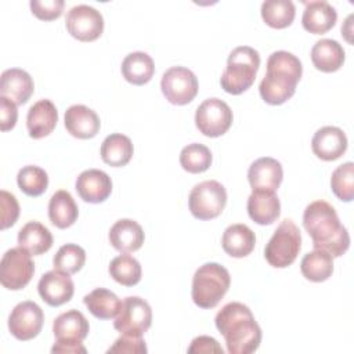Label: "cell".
I'll return each mask as SVG.
<instances>
[{
  "label": "cell",
  "instance_id": "27",
  "mask_svg": "<svg viewBox=\"0 0 354 354\" xmlns=\"http://www.w3.org/2000/svg\"><path fill=\"white\" fill-rule=\"evenodd\" d=\"M77 205L68 191L59 189L53 194L48 202V218L51 224L64 230L71 227L77 220Z\"/></svg>",
  "mask_w": 354,
  "mask_h": 354
},
{
  "label": "cell",
  "instance_id": "7",
  "mask_svg": "<svg viewBox=\"0 0 354 354\" xmlns=\"http://www.w3.org/2000/svg\"><path fill=\"white\" fill-rule=\"evenodd\" d=\"M227 203V191L216 180H206L196 184L188 198V206L194 217L212 220L221 214Z\"/></svg>",
  "mask_w": 354,
  "mask_h": 354
},
{
  "label": "cell",
  "instance_id": "43",
  "mask_svg": "<svg viewBox=\"0 0 354 354\" xmlns=\"http://www.w3.org/2000/svg\"><path fill=\"white\" fill-rule=\"evenodd\" d=\"M188 353H216V354H224L223 347L218 344V342L212 336H198L191 342V346L188 347Z\"/></svg>",
  "mask_w": 354,
  "mask_h": 354
},
{
  "label": "cell",
  "instance_id": "17",
  "mask_svg": "<svg viewBox=\"0 0 354 354\" xmlns=\"http://www.w3.org/2000/svg\"><path fill=\"white\" fill-rule=\"evenodd\" d=\"M282 178V165L270 156L256 159L248 170V180L252 189H266L275 192L281 185Z\"/></svg>",
  "mask_w": 354,
  "mask_h": 354
},
{
  "label": "cell",
  "instance_id": "30",
  "mask_svg": "<svg viewBox=\"0 0 354 354\" xmlns=\"http://www.w3.org/2000/svg\"><path fill=\"white\" fill-rule=\"evenodd\" d=\"M155 72L153 59L142 51H134L124 57L122 62L123 77L136 86H142L148 83Z\"/></svg>",
  "mask_w": 354,
  "mask_h": 354
},
{
  "label": "cell",
  "instance_id": "1",
  "mask_svg": "<svg viewBox=\"0 0 354 354\" xmlns=\"http://www.w3.org/2000/svg\"><path fill=\"white\" fill-rule=\"evenodd\" d=\"M303 225L313 239L314 249L340 257L350 246V235L340 224L335 207L325 201H314L304 209Z\"/></svg>",
  "mask_w": 354,
  "mask_h": 354
},
{
  "label": "cell",
  "instance_id": "37",
  "mask_svg": "<svg viewBox=\"0 0 354 354\" xmlns=\"http://www.w3.org/2000/svg\"><path fill=\"white\" fill-rule=\"evenodd\" d=\"M86 261V252L82 246L76 243L62 245L53 259L55 270L64 271L66 274H76Z\"/></svg>",
  "mask_w": 354,
  "mask_h": 354
},
{
  "label": "cell",
  "instance_id": "10",
  "mask_svg": "<svg viewBox=\"0 0 354 354\" xmlns=\"http://www.w3.org/2000/svg\"><path fill=\"white\" fill-rule=\"evenodd\" d=\"M195 124L203 136L220 137L232 124V111L223 100L207 98L196 108Z\"/></svg>",
  "mask_w": 354,
  "mask_h": 354
},
{
  "label": "cell",
  "instance_id": "23",
  "mask_svg": "<svg viewBox=\"0 0 354 354\" xmlns=\"http://www.w3.org/2000/svg\"><path fill=\"white\" fill-rule=\"evenodd\" d=\"M337 19L336 10L324 0L306 3L301 24L303 28L314 35H322L330 30Z\"/></svg>",
  "mask_w": 354,
  "mask_h": 354
},
{
  "label": "cell",
  "instance_id": "26",
  "mask_svg": "<svg viewBox=\"0 0 354 354\" xmlns=\"http://www.w3.org/2000/svg\"><path fill=\"white\" fill-rule=\"evenodd\" d=\"M344 50L333 39H321L311 48V61L321 72H336L344 62Z\"/></svg>",
  "mask_w": 354,
  "mask_h": 354
},
{
  "label": "cell",
  "instance_id": "16",
  "mask_svg": "<svg viewBox=\"0 0 354 354\" xmlns=\"http://www.w3.org/2000/svg\"><path fill=\"white\" fill-rule=\"evenodd\" d=\"M311 148L317 158L326 162L336 160L347 149V137L336 126H324L315 131L311 140Z\"/></svg>",
  "mask_w": 354,
  "mask_h": 354
},
{
  "label": "cell",
  "instance_id": "40",
  "mask_svg": "<svg viewBox=\"0 0 354 354\" xmlns=\"http://www.w3.org/2000/svg\"><path fill=\"white\" fill-rule=\"evenodd\" d=\"M64 0H32L30 10L32 12L43 21L57 19L64 10Z\"/></svg>",
  "mask_w": 354,
  "mask_h": 354
},
{
  "label": "cell",
  "instance_id": "19",
  "mask_svg": "<svg viewBox=\"0 0 354 354\" xmlns=\"http://www.w3.org/2000/svg\"><path fill=\"white\" fill-rule=\"evenodd\" d=\"M58 122V112L50 100H39L35 102L26 115V129L32 138L39 140L55 129Z\"/></svg>",
  "mask_w": 354,
  "mask_h": 354
},
{
  "label": "cell",
  "instance_id": "33",
  "mask_svg": "<svg viewBox=\"0 0 354 354\" xmlns=\"http://www.w3.org/2000/svg\"><path fill=\"white\" fill-rule=\"evenodd\" d=\"M296 15L295 4L290 0H267L261 4L263 21L275 29L289 26Z\"/></svg>",
  "mask_w": 354,
  "mask_h": 354
},
{
  "label": "cell",
  "instance_id": "18",
  "mask_svg": "<svg viewBox=\"0 0 354 354\" xmlns=\"http://www.w3.org/2000/svg\"><path fill=\"white\" fill-rule=\"evenodd\" d=\"M65 127L76 138L87 140L97 136L101 127L98 115L86 105H71L65 111Z\"/></svg>",
  "mask_w": 354,
  "mask_h": 354
},
{
  "label": "cell",
  "instance_id": "36",
  "mask_svg": "<svg viewBox=\"0 0 354 354\" xmlns=\"http://www.w3.org/2000/svg\"><path fill=\"white\" fill-rule=\"evenodd\" d=\"M17 184L28 196H40L48 187V176L44 169L35 165H28L18 171Z\"/></svg>",
  "mask_w": 354,
  "mask_h": 354
},
{
  "label": "cell",
  "instance_id": "12",
  "mask_svg": "<svg viewBox=\"0 0 354 354\" xmlns=\"http://www.w3.org/2000/svg\"><path fill=\"white\" fill-rule=\"evenodd\" d=\"M65 26L75 39L80 41H93L102 35L104 18L94 7L79 4L68 11Z\"/></svg>",
  "mask_w": 354,
  "mask_h": 354
},
{
  "label": "cell",
  "instance_id": "13",
  "mask_svg": "<svg viewBox=\"0 0 354 354\" xmlns=\"http://www.w3.org/2000/svg\"><path fill=\"white\" fill-rule=\"evenodd\" d=\"M44 322V314L39 304L35 301L26 300L18 303L10 317H8V329L11 335L18 340H30L36 337Z\"/></svg>",
  "mask_w": 354,
  "mask_h": 354
},
{
  "label": "cell",
  "instance_id": "29",
  "mask_svg": "<svg viewBox=\"0 0 354 354\" xmlns=\"http://www.w3.org/2000/svg\"><path fill=\"white\" fill-rule=\"evenodd\" d=\"M133 152L134 148L131 140L120 133H113L105 137L100 149L102 160L112 167L126 166L130 162Z\"/></svg>",
  "mask_w": 354,
  "mask_h": 354
},
{
  "label": "cell",
  "instance_id": "31",
  "mask_svg": "<svg viewBox=\"0 0 354 354\" xmlns=\"http://www.w3.org/2000/svg\"><path fill=\"white\" fill-rule=\"evenodd\" d=\"M83 303L98 319L115 318L122 304L119 297L105 288H97L91 290L83 297Z\"/></svg>",
  "mask_w": 354,
  "mask_h": 354
},
{
  "label": "cell",
  "instance_id": "21",
  "mask_svg": "<svg viewBox=\"0 0 354 354\" xmlns=\"http://www.w3.org/2000/svg\"><path fill=\"white\" fill-rule=\"evenodd\" d=\"M35 84L30 75L19 68L6 69L0 77V95L10 98L17 105L28 102Z\"/></svg>",
  "mask_w": 354,
  "mask_h": 354
},
{
  "label": "cell",
  "instance_id": "25",
  "mask_svg": "<svg viewBox=\"0 0 354 354\" xmlns=\"http://www.w3.org/2000/svg\"><path fill=\"white\" fill-rule=\"evenodd\" d=\"M256 245V235L246 224H231L225 228L221 238V246L231 257H246Z\"/></svg>",
  "mask_w": 354,
  "mask_h": 354
},
{
  "label": "cell",
  "instance_id": "15",
  "mask_svg": "<svg viewBox=\"0 0 354 354\" xmlns=\"http://www.w3.org/2000/svg\"><path fill=\"white\" fill-rule=\"evenodd\" d=\"M76 191L79 196L88 203H100L108 199L112 192L111 177L100 169L82 171L76 178Z\"/></svg>",
  "mask_w": 354,
  "mask_h": 354
},
{
  "label": "cell",
  "instance_id": "34",
  "mask_svg": "<svg viewBox=\"0 0 354 354\" xmlns=\"http://www.w3.org/2000/svg\"><path fill=\"white\" fill-rule=\"evenodd\" d=\"M109 275L120 285L133 286L141 279V266L137 259L130 254L116 256L108 267Z\"/></svg>",
  "mask_w": 354,
  "mask_h": 354
},
{
  "label": "cell",
  "instance_id": "2",
  "mask_svg": "<svg viewBox=\"0 0 354 354\" xmlns=\"http://www.w3.org/2000/svg\"><path fill=\"white\" fill-rule=\"evenodd\" d=\"M230 354H250L261 342V329L250 308L239 301L227 303L214 318Z\"/></svg>",
  "mask_w": 354,
  "mask_h": 354
},
{
  "label": "cell",
  "instance_id": "41",
  "mask_svg": "<svg viewBox=\"0 0 354 354\" xmlns=\"http://www.w3.org/2000/svg\"><path fill=\"white\" fill-rule=\"evenodd\" d=\"M106 353L108 354H111V353L141 354V353H147V344L141 336L122 333V336L115 340V343L108 348Z\"/></svg>",
  "mask_w": 354,
  "mask_h": 354
},
{
  "label": "cell",
  "instance_id": "4",
  "mask_svg": "<svg viewBox=\"0 0 354 354\" xmlns=\"http://www.w3.org/2000/svg\"><path fill=\"white\" fill-rule=\"evenodd\" d=\"M260 66L259 53L249 46L235 47L227 59V66L220 77L224 91L232 95L242 94L254 82Z\"/></svg>",
  "mask_w": 354,
  "mask_h": 354
},
{
  "label": "cell",
  "instance_id": "3",
  "mask_svg": "<svg viewBox=\"0 0 354 354\" xmlns=\"http://www.w3.org/2000/svg\"><path fill=\"white\" fill-rule=\"evenodd\" d=\"M303 66L296 55L283 50L274 51L267 59V73L259 86L261 98L270 105L286 102L295 94Z\"/></svg>",
  "mask_w": 354,
  "mask_h": 354
},
{
  "label": "cell",
  "instance_id": "44",
  "mask_svg": "<svg viewBox=\"0 0 354 354\" xmlns=\"http://www.w3.org/2000/svg\"><path fill=\"white\" fill-rule=\"evenodd\" d=\"M51 353H66V354H86L87 350L82 343H71V342H55L51 347Z\"/></svg>",
  "mask_w": 354,
  "mask_h": 354
},
{
  "label": "cell",
  "instance_id": "14",
  "mask_svg": "<svg viewBox=\"0 0 354 354\" xmlns=\"http://www.w3.org/2000/svg\"><path fill=\"white\" fill-rule=\"evenodd\" d=\"M37 292L48 306L58 307L72 299L75 285L69 274L54 268L41 275L37 283Z\"/></svg>",
  "mask_w": 354,
  "mask_h": 354
},
{
  "label": "cell",
  "instance_id": "22",
  "mask_svg": "<svg viewBox=\"0 0 354 354\" xmlns=\"http://www.w3.org/2000/svg\"><path fill=\"white\" fill-rule=\"evenodd\" d=\"M88 321L77 310H69L59 314L53 324L55 342L82 343L88 335Z\"/></svg>",
  "mask_w": 354,
  "mask_h": 354
},
{
  "label": "cell",
  "instance_id": "35",
  "mask_svg": "<svg viewBox=\"0 0 354 354\" xmlns=\"http://www.w3.org/2000/svg\"><path fill=\"white\" fill-rule=\"evenodd\" d=\"M212 159L213 156L210 149L206 145L198 142L188 144L180 152L181 167L192 174L206 171L212 165Z\"/></svg>",
  "mask_w": 354,
  "mask_h": 354
},
{
  "label": "cell",
  "instance_id": "28",
  "mask_svg": "<svg viewBox=\"0 0 354 354\" xmlns=\"http://www.w3.org/2000/svg\"><path fill=\"white\" fill-rule=\"evenodd\" d=\"M18 246L33 256L43 254L53 246V235L41 223L29 221L18 232Z\"/></svg>",
  "mask_w": 354,
  "mask_h": 354
},
{
  "label": "cell",
  "instance_id": "5",
  "mask_svg": "<svg viewBox=\"0 0 354 354\" xmlns=\"http://www.w3.org/2000/svg\"><path fill=\"white\" fill-rule=\"evenodd\" d=\"M231 283L230 272L218 263H205L192 278L191 296L194 303L201 308L216 307Z\"/></svg>",
  "mask_w": 354,
  "mask_h": 354
},
{
  "label": "cell",
  "instance_id": "24",
  "mask_svg": "<svg viewBox=\"0 0 354 354\" xmlns=\"http://www.w3.org/2000/svg\"><path fill=\"white\" fill-rule=\"evenodd\" d=\"M108 236L111 245L122 253L136 252L144 243V231L141 225L131 218L118 220L111 227Z\"/></svg>",
  "mask_w": 354,
  "mask_h": 354
},
{
  "label": "cell",
  "instance_id": "32",
  "mask_svg": "<svg viewBox=\"0 0 354 354\" xmlns=\"http://www.w3.org/2000/svg\"><path fill=\"white\" fill-rule=\"evenodd\" d=\"M300 271L308 281L324 282L333 272V257L325 250L314 249L301 259Z\"/></svg>",
  "mask_w": 354,
  "mask_h": 354
},
{
  "label": "cell",
  "instance_id": "6",
  "mask_svg": "<svg viewBox=\"0 0 354 354\" xmlns=\"http://www.w3.org/2000/svg\"><path fill=\"white\" fill-rule=\"evenodd\" d=\"M301 248V235L297 225L285 218L274 231L272 236L266 245L264 257L270 266L275 268H285L290 266Z\"/></svg>",
  "mask_w": 354,
  "mask_h": 354
},
{
  "label": "cell",
  "instance_id": "20",
  "mask_svg": "<svg viewBox=\"0 0 354 354\" xmlns=\"http://www.w3.org/2000/svg\"><path fill=\"white\" fill-rule=\"evenodd\" d=\"M246 207L249 217L260 225L272 224L281 214V203L274 191L253 189Z\"/></svg>",
  "mask_w": 354,
  "mask_h": 354
},
{
  "label": "cell",
  "instance_id": "8",
  "mask_svg": "<svg viewBox=\"0 0 354 354\" xmlns=\"http://www.w3.org/2000/svg\"><path fill=\"white\" fill-rule=\"evenodd\" d=\"M30 253L22 248L8 249L0 261V282L6 289L19 290L25 288L35 272V263Z\"/></svg>",
  "mask_w": 354,
  "mask_h": 354
},
{
  "label": "cell",
  "instance_id": "42",
  "mask_svg": "<svg viewBox=\"0 0 354 354\" xmlns=\"http://www.w3.org/2000/svg\"><path fill=\"white\" fill-rule=\"evenodd\" d=\"M18 118L17 104L12 102L10 98L0 95V129L1 131L11 130Z\"/></svg>",
  "mask_w": 354,
  "mask_h": 354
},
{
  "label": "cell",
  "instance_id": "9",
  "mask_svg": "<svg viewBox=\"0 0 354 354\" xmlns=\"http://www.w3.org/2000/svg\"><path fill=\"white\" fill-rule=\"evenodd\" d=\"M151 322L152 310L148 301L138 296H129L122 300L113 328L124 335L142 336L149 329Z\"/></svg>",
  "mask_w": 354,
  "mask_h": 354
},
{
  "label": "cell",
  "instance_id": "11",
  "mask_svg": "<svg viewBox=\"0 0 354 354\" xmlns=\"http://www.w3.org/2000/svg\"><path fill=\"white\" fill-rule=\"evenodd\" d=\"M160 88L170 104L185 105L198 94V79L188 68L171 66L163 73Z\"/></svg>",
  "mask_w": 354,
  "mask_h": 354
},
{
  "label": "cell",
  "instance_id": "39",
  "mask_svg": "<svg viewBox=\"0 0 354 354\" xmlns=\"http://www.w3.org/2000/svg\"><path fill=\"white\" fill-rule=\"evenodd\" d=\"M0 209H1L0 228L6 230V228L14 225L19 216V203H18L17 198L12 194L1 189L0 191Z\"/></svg>",
  "mask_w": 354,
  "mask_h": 354
},
{
  "label": "cell",
  "instance_id": "38",
  "mask_svg": "<svg viewBox=\"0 0 354 354\" xmlns=\"http://www.w3.org/2000/svg\"><path fill=\"white\" fill-rule=\"evenodd\" d=\"M330 188L333 194L344 202H351L354 198V163L346 162L337 166L330 177Z\"/></svg>",
  "mask_w": 354,
  "mask_h": 354
}]
</instances>
